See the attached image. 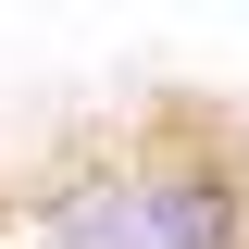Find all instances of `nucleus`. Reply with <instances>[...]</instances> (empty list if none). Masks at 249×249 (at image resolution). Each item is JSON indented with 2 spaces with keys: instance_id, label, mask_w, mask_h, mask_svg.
<instances>
[{
  "instance_id": "1",
  "label": "nucleus",
  "mask_w": 249,
  "mask_h": 249,
  "mask_svg": "<svg viewBox=\"0 0 249 249\" xmlns=\"http://www.w3.org/2000/svg\"><path fill=\"white\" fill-rule=\"evenodd\" d=\"M13 249H162L150 199H137V150L112 137H75L13 187Z\"/></svg>"
},
{
  "instance_id": "2",
  "label": "nucleus",
  "mask_w": 249,
  "mask_h": 249,
  "mask_svg": "<svg viewBox=\"0 0 249 249\" xmlns=\"http://www.w3.org/2000/svg\"><path fill=\"white\" fill-rule=\"evenodd\" d=\"M137 199H150L162 249H249V162L212 124H162L137 137Z\"/></svg>"
}]
</instances>
